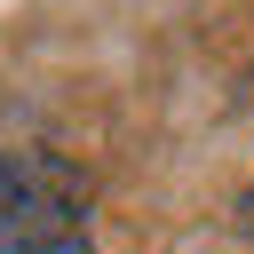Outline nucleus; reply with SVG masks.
Returning <instances> with one entry per match:
<instances>
[{"label": "nucleus", "instance_id": "obj_1", "mask_svg": "<svg viewBox=\"0 0 254 254\" xmlns=\"http://www.w3.org/2000/svg\"><path fill=\"white\" fill-rule=\"evenodd\" d=\"M40 206H87V183L48 151H0V214H40Z\"/></svg>", "mask_w": 254, "mask_h": 254}, {"label": "nucleus", "instance_id": "obj_2", "mask_svg": "<svg viewBox=\"0 0 254 254\" xmlns=\"http://www.w3.org/2000/svg\"><path fill=\"white\" fill-rule=\"evenodd\" d=\"M0 254H95V238H87V206L0 214Z\"/></svg>", "mask_w": 254, "mask_h": 254}, {"label": "nucleus", "instance_id": "obj_3", "mask_svg": "<svg viewBox=\"0 0 254 254\" xmlns=\"http://www.w3.org/2000/svg\"><path fill=\"white\" fill-rule=\"evenodd\" d=\"M238 230H246V246H254V183H246V198H238Z\"/></svg>", "mask_w": 254, "mask_h": 254}]
</instances>
